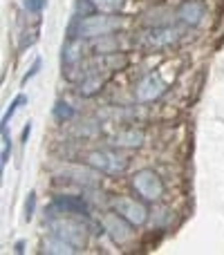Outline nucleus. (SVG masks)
I'll return each mask as SVG.
<instances>
[{
    "mask_svg": "<svg viewBox=\"0 0 224 255\" xmlns=\"http://www.w3.org/2000/svg\"><path fill=\"white\" fill-rule=\"evenodd\" d=\"M103 85H106V76H99L97 72L88 70L83 79L79 81V85H76V92L81 97H94V94H99L103 90Z\"/></svg>",
    "mask_w": 224,
    "mask_h": 255,
    "instance_id": "13",
    "label": "nucleus"
},
{
    "mask_svg": "<svg viewBox=\"0 0 224 255\" xmlns=\"http://www.w3.org/2000/svg\"><path fill=\"white\" fill-rule=\"evenodd\" d=\"M180 38H182V29L171 25H159L141 31L135 38V45L141 47L144 52H157V49H166L171 45H175Z\"/></svg>",
    "mask_w": 224,
    "mask_h": 255,
    "instance_id": "4",
    "label": "nucleus"
},
{
    "mask_svg": "<svg viewBox=\"0 0 224 255\" xmlns=\"http://www.w3.org/2000/svg\"><path fill=\"white\" fill-rule=\"evenodd\" d=\"M85 163L103 175H123L128 170V159L114 150H92L85 154Z\"/></svg>",
    "mask_w": 224,
    "mask_h": 255,
    "instance_id": "6",
    "label": "nucleus"
},
{
    "mask_svg": "<svg viewBox=\"0 0 224 255\" xmlns=\"http://www.w3.org/2000/svg\"><path fill=\"white\" fill-rule=\"evenodd\" d=\"M54 117L65 124V121H70L72 117H74V108H72L70 103H65V101H58L56 108H54Z\"/></svg>",
    "mask_w": 224,
    "mask_h": 255,
    "instance_id": "16",
    "label": "nucleus"
},
{
    "mask_svg": "<svg viewBox=\"0 0 224 255\" xmlns=\"http://www.w3.org/2000/svg\"><path fill=\"white\" fill-rule=\"evenodd\" d=\"M168 90V83L157 74V72H150L146 74L139 83L135 85V99L139 103H153L157 99H162Z\"/></svg>",
    "mask_w": 224,
    "mask_h": 255,
    "instance_id": "8",
    "label": "nucleus"
},
{
    "mask_svg": "<svg viewBox=\"0 0 224 255\" xmlns=\"http://www.w3.org/2000/svg\"><path fill=\"white\" fill-rule=\"evenodd\" d=\"M101 229L110 235V240L114 244H128L132 238H135V229L126 217H121L119 213H106L101 215Z\"/></svg>",
    "mask_w": 224,
    "mask_h": 255,
    "instance_id": "7",
    "label": "nucleus"
},
{
    "mask_svg": "<svg viewBox=\"0 0 224 255\" xmlns=\"http://www.w3.org/2000/svg\"><path fill=\"white\" fill-rule=\"evenodd\" d=\"M110 206L114 213H119L121 217H126L132 226H144L150 220L148 202H144L141 197H128V195H119V197L110 199Z\"/></svg>",
    "mask_w": 224,
    "mask_h": 255,
    "instance_id": "5",
    "label": "nucleus"
},
{
    "mask_svg": "<svg viewBox=\"0 0 224 255\" xmlns=\"http://www.w3.org/2000/svg\"><path fill=\"white\" fill-rule=\"evenodd\" d=\"M146 141V134L137 128H126V130H119L112 134L110 145L114 148H141Z\"/></svg>",
    "mask_w": 224,
    "mask_h": 255,
    "instance_id": "11",
    "label": "nucleus"
},
{
    "mask_svg": "<svg viewBox=\"0 0 224 255\" xmlns=\"http://www.w3.org/2000/svg\"><path fill=\"white\" fill-rule=\"evenodd\" d=\"M45 4H47V0H25V7L29 9V11H34V13H38Z\"/></svg>",
    "mask_w": 224,
    "mask_h": 255,
    "instance_id": "19",
    "label": "nucleus"
},
{
    "mask_svg": "<svg viewBox=\"0 0 224 255\" xmlns=\"http://www.w3.org/2000/svg\"><path fill=\"white\" fill-rule=\"evenodd\" d=\"M94 4L97 11H106V13H119L123 7H126L128 0H90Z\"/></svg>",
    "mask_w": 224,
    "mask_h": 255,
    "instance_id": "15",
    "label": "nucleus"
},
{
    "mask_svg": "<svg viewBox=\"0 0 224 255\" xmlns=\"http://www.w3.org/2000/svg\"><path fill=\"white\" fill-rule=\"evenodd\" d=\"M81 249H76L74 244H70L67 240L58 238V235H49L47 240H43V253L49 255H72V253H79Z\"/></svg>",
    "mask_w": 224,
    "mask_h": 255,
    "instance_id": "14",
    "label": "nucleus"
},
{
    "mask_svg": "<svg viewBox=\"0 0 224 255\" xmlns=\"http://www.w3.org/2000/svg\"><path fill=\"white\" fill-rule=\"evenodd\" d=\"M34 202H36V195L29 193V202L25 204V217H27V222L31 220V215H34Z\"/></svg>",
    "mask_w": 224,
    "mask_h": 255,
    "instance_id": "20",
    "label": "nucleus"
},
{
    "mask_svg": "<svg viewBox=\"0 0 224 255\" xmlns=\"http://www.w3.org/2000/svg\"><path fill=\"white\" fill-rule=\"evenodd\" d=\"M175 16H177V20L184 22L186 27H198L200 22L204 20V16H207V7H204L202 2H198V0H189V2H182L180 7H177Z\"/></svg>",
    "mask_w": 224,
    "mask_h": 255,
    "instance_id": "9",
    "label": "nucleus"
},
{
    "mask_svg": "<svg viewBox=\"0 0 224 255\" xmlns=\"http://www.w3.org/2000/svg\"><path fill=\"white\" fill-rule=\"evenodd\" d=\"M9 154H11V139H9L7 126H2V152H0V163L2 166L9 161Z\"/></svg>",
    "mask_w": 224,
    "mask_h": 255,
    "instance_id": "18",
    "label": "nucleus"
},
{
    "mask_svg": "<svg viewBox=\"0 0 224 255\" xmlns=\"http://www.w3.org/2000/svg\"><path fill=\"white\" fill-rule=\"evenodd\" d=\"M49 231L58 238L67 240L70 244H74L76 249L83 251L88 244V226L81 222L79 215H65V213H49Z\"/></svg>",
    "mask_w": 224,
    "mask_h": 255,
    "instance_id": "2",
    "label": "nucleus"
},
{
    "mask_svg": "<svg viewBox=\"0 0 224 255\" xmlns=\"http://www.w3.org/2000/svg\"><path fill=\"white\" fill-rule=\"evenodd\" d=\"M83 54H85V38H79V36H70L67 43L63 45V65L70 70V67L79 65L83 61Z\"/></svg>",
    "mask_w": 224,
    "mask_h": 255,
    "instance_id": "10",
    "label": "nucleus"
},
{
    "mask_svg": "<svg viewBox=\"0 0 224 255\" xmlns=\"http://www.w3.org/2000/svg\"><path fill=\"white\" fill-rule=\"evenodd\" d=\"M130 186L137 193V197H141L148 204L159 202V199L164 197V193H166V186H164L162 177H159L153 168H141V170H137L135 175L130 177Z\"/></svg>",
    "mask_w": 224,
    "mask_h": 255,
    "instance_id": "3",
    "label": "nucleus"
},
{
    "mask_svg": "<svg viewBox=\"0 0 224 255\" xmlns=\"http://www.w3.org/2000/svg\"><path fill=\"white\" fill-rule=\"evenodd\" d=\"M128 20L123 16H117V13H106V11H94L85 18H76L74 27L70 29L72 36H79V38L85 40H94V38H106V36H112L114 31L126 29Z\"/></svg>",
    "mask_w": 224,
    "mask_h": 255,
    "instance_id": "1",
    "label": "nucleus"
},
{
    "mask_svg": "<svg viewBox=\"0 0 224 255\" xmlns=\"http://www.w3.org/2000/svg\"><path fill=\"white\" fill-rule=\"evenodd\" d=\"M38 70H40V61H34V65H31V70H29V74L25 76V79H22V83H27V81L31 79V76H36L38 74Z\"/></svg>",
    "mask_w": 224,
    "mask_h": 255,
    "instance_id": "21",
    "label": "nucleus"
},
{
    "mask_svg": "<svg viewBox=\"0 0 224 255\" xmlns=\"http://www.w3.org/2000/svg\"><path fill=\"white\" fill-rule=\"evenodd\" d=\"M49 213H65V215L85 217L88 206H85V202H83V199H79V197H58V199H54V202H52Z\"/></svg>",
    "mask_w": 224,
    "mask_h": 255,
    "instance_id": "12",
    "label": "nucleus"
},
{
    "mask_svg": "<svg viewBox=\"0 0 224 255\" xmlns=\"http://www.w3.org/2000/svg\"><path fill=\"white\" fill-rule=\"evenodd\" d=\"M22 103H27V97H25V94H18V97L13 99L11 103H9V110L4 112V117H2V126H7L9 121H11V117L16 115V110L22 106Z\"/></svg>",
    "mask_w": 224,
    "mask_h": 255,
    "instance_id": "17",
    "label": "nucleus"
}]
</instances>
